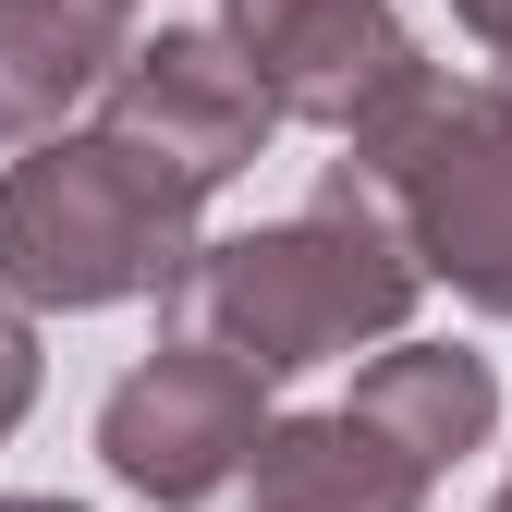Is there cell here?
<instances>
[{"mask_svg":"<svg viewBox=\"0 0 512 512\" xmlns=\"http://www.w3.org/2000/svg\"><path fill=\"white\" fill-rule=\"evenodd\" d=\"M415 293H427V269H415L403 220L378 208L366 171L330 159V183H317L293 220L183 256V281L159 293V317H171V342H208L244 378H293V366H330L354 342H403Z\"/></svg>","mask_w":512,"mask_h":512,"instance_id":"obj_1","label":"cell"},{"mask_svg":"<svg viewBox=\"0 0 512 512\" xmlns=\"http://www.w3.org/2000/svg\"><path fill=\"white\" fill-rule=\"evenodd\" d=\"M183 256H196V196L110 147L98 122L0 171V305H135L183 281Z\"/></svg>","mask_w":512,"mask_h":512,"instance_id":"obj_2","label":"cell"},{"mask_svg":"<svg viewBox=\"0 0 512 512\" xmlns=\"http://www.w3.org/2000/svg\"><path fill=\"white\" fill-rule=\"evenodd\" d=\"M342 171L378 183L427 281H452L476 317H512V110L488 86L415 61V86L342 135Z\"/></svg>","mask_w":512,"mask_h":512,"instance_id":"obj_3","label":"cell"},{"mask_svg":"<svg viewBox=\"0 0 512 512\" xmlns=\"http://www.w3.org/2000/svg\"><path fill=\"white\" fill-rule=\"evenodd\" d=\"M98 135H110V147H135L147 171H171L183 196L208 208L220 183L281 135V110L256 98V74L232 61L220 25H159V37L122 49V74L98 86Z\"/></svg>","mask_w":512,"mask_h":512,"instance_id":"obj_4","label":"cell"},{"mask_svg":"<svg viewBox=\"0 0 512 512\" xmlns=\"http://www.w3.org/2000/svg\"><path fill=\"white\" fill-rule=\"evenodd\" d=\"M256 427H269V378H244L232 354L208 342H159L122 391L98 403V464L135 488V500H208L244 476Z\"/></svg>","mask_w":512,"mask_h":512,"instance_id":"obj_5","label":"cell"},{"mask_svg":"<svg viewBox=\"0 0 512 512\" xmlns=\"http://www.w3.org/2000/svg\"><path fill=\"white\" fill-rule=\"evenodd\" d=\"M220 37L256 74V98L317 135H354L415 86V37L391 0H220Z\"/></svg>","mask_w":512,"mask_h":512,"instance_id":"obj_6","label":"cell"},{"mask_svg":"<svg viewBox=\"0 0 512 512\" xmlns=\"http://www.w3.org/2000/svg\"><path fill=\"white\" fill-rule=\"evenodd\" d=\"M135 49V0H0V147H49L61 110L98 98Z\"/></svg>","mask_w":512,"mask_h":512,"instance_id":"obj_7","label":"cell"},{"mask_svg":"<svg viewBox=\"0 0 512 512\" xmlns=\"http://www.w3.org/2000/svg\"><path fill=\"white\" fill-rule=\"evenodd\" d=\"M342 415H354L366 439H391L415 476H439V464H464L476 439L500 427V378H488V354H464V342H391V354H366V378H354Z\"/></svg>","mask_w":512,"mask_h":512,"instance_id":"obj_8","label":"cell"},{"mask_svg":"<svg viewBox=\"0 0 512 512\" xmlns=\"http://www.w3.org/2000/svg\"><path fill=\"white\" fill-rule=\"evenodd\" d=\"M244 500L256 512H427V476L354 415H269L244 452Z\"/></svg>","mask_w":512,"mask_h":512,"instance_id":"obj_9","label":"cell"},{"mask_svg":"<svg viewBox=\"0 0 512 512\" xmlns=\"http://www.w3.org/2000/svg\"><path fill=\"white\" fill-rule=\"evenodd\" d=\"M25 403H37V330H25V305H0V439L25 427Z\"/></svg>","mask_w":512,"mask_h":512,"instance_id":"obj_10","label":"cell"},{"mask_svg":"<svg viewBox=\"0 0 512 512\" xmlns=\"http://www.w3.org/2000/svg\"><path fill=\"white\" fill-rule=\"evenodd\" d=\"M452 25H464L488 61H500V49H512V0H452Z\"/></svg>","mask_w":512,"mask_h":512,"instance_id":"obj_11","label":"cell"},{"mask_svg":"<svg viewBox=\"0 0 512 512\" xmlns=\"http://www.w3.org/2000/svg\"><path fill=\"white\" fill-rule=\"evenodd\" d=\"M488 98H500V110H512V49H500V74H488Z\"/></svg>","mask_w":512,"mask_h":512,"instance_id":"obj_12","label":"cell"},{"mask_svg":"<svg viewBox=\"0 0 512 512\" xmlns=\"http://www.w3.org/2000/svg\"><path fill=\"white\" fill-rule=\"evenodd\" d=\"M0 512H74V500H0Z\"/></svg>","mask_w":512,"mask_h":512,"instance_id":"obj_13","label":"cell"},{"mask_svg":"<svg viewBox=\"0 0 512 512\" xmlns=\"http://www.w3.org/2000/svg\"><path fill=\"white\" fill-rule=\"evenodd\" d=\"M488 512H512V476H500V500H488Z\"/></svg>","mask_w":512,"mask_h":512,"instance_id":"obj_14","label":"cell"}]
</instances>
